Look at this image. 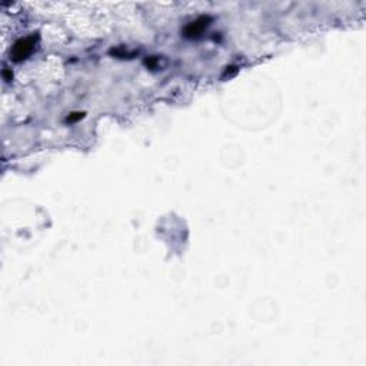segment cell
Instances as JSON below:
<instances>
[{
    "mask_svg": "<svg viewBox=\"0 0 366 366\" xmlns=\"http://www.w3.org/2000/svg\"><path fill=\"white\" fill-rule=\"evenodd\" d=\"M35 49V38L30 36V38H25L18 40L13 46V50H12V57L15 62H20L33 52Z\"/></svg>",
    "mask_w": 366,
    "mask_h": 366,
    "instance_id": "6da1fadb",
    "label": "cell"
},
{
    "mask_svg": "<svg viewBox=\"0 0 366 366\" xmlns=\"http://www.w3.org/2000/svg\"><path fill=\"white\" fill-rule=\"evenodd\" d=\"M82 117H83V113H73L67 120H69V122H75V120H79V119H82Z\"/></svg>",
    "mask_w": 366,
    "mask_h": 366,
    "instance_id": "3957f363",
    "label": "cell"
},
{
    "mask_svg": "<svg viewBox=\"0 0 366 366\" xmlns=\"http://www.w3.org/2000/svg\"><path fill=\"white\" fill-rule=\"evenodd\" d=\"M209 18H200V19L195 20L189 25L188 28L185 29V36L188 38H195V36H199L206 26L209 25Z\"/></svg>",
    "mask_w": 366,
    "mask_h": 366,
    "instance_id": "7a4b0ae2",
    "label": "cell"
}]
</instances>
